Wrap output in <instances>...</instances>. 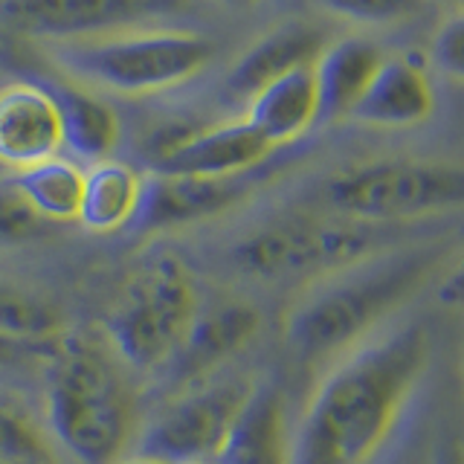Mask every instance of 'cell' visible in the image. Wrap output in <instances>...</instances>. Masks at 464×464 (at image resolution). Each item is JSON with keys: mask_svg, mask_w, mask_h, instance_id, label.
<instances>
[{"mask_svg": "<svg viewBox=\"0 0 464 464\" xmlns=\"http://www.w3.org/2000/svg\"><path fill=\"white\" fill-rule=\"evenodd\" d=\"M244 120L273 149L308 134L311 125L319 122V102L311 67L290 70L276 82L265 84L261 91H256L250 96V108H246Z\"/></svg>", "mask_w": 464, "mask_h": 464, "instance_id": "obj_18", "label": "cell"}, {"mask_svg": "<svg viewBox=\"0 0 464 464\" xmlns=\"http://www.w3.org/2000/svg\"><path fill=\"white\" fill-rule=\"evenodd\" d=\"M62 113V140L67 149L91 163H102L120 145V116L91 91L64 84L53 91Z\"/></svg>", "mask_w": 464, "mask_h": 464, "instance_id": "obj_20", "label": "cell"}, {"mask_svg": "<svg viewBox=\"0 0 464 464\" xmlns=\"http://www.w3.org/2000/svg\"><path fill=\"white\" fill-rule=\"evenodd\" d=\"M258 331V314L250 304H218L215 311L195 316L188 337L180 345L178 357L169 362V374L174 381L188 383L198 381L200 374L221 366L227 357H232L256 337Z\"/></svg>", "mask_w": 464, "mask_h": 464, "instance_id": "obj_17", "label": "cell"}, {"mask_svg": "<svg viewBox=\"0 0 464 464\" xmlns=\"http://www.w3.org/2000/svg\"><path fill=\"white\" fill-rule=\"evenodd\" d=\"M142 178L137 169L116 160H102L84 174V192L79 207V221L84 229L108 236L125 229L134 221L142 198Z\"/></svg>", "mask_w": 464, "mask_h": 464, "instance_id": "obj_19", "label": "cell"}, {"mask_svg": "<svg viewBox=\"0 0 464 464\" xmlns=\"http://www.w3.org/2000/svg\"><path fill=\"white\" fill-rule=\"evenodd\" d=\"M430 362L424 325L366 340L331 369L294 432V464H369L392 439Z\"/></svg>", "mask_w": 464, "mask_h": 464, "instance_id": "obj_1", "label": "cell"}, {"mask_svg": "<svg viewBox=\"0 0 464 464\" xmlns=\"http://www.w3.org/2000/svg\"><path fill=\"white\" fill-rule=\"evenodd\" d=\"M41 218L33 212V207L24 200V195L14 188L12 180L0 183V246L33 241L44 232Z\"/></svg>", "mask_w": 464, "mask_h": 464, "instance_id": "obj_25", "label": "cell"}, {"mask_svg": "<svg viewBox=\"0 0 464 464\" xmlns=\"http://www.w3.org/2000/svg\"><path fill=\"white\" fill-rule=\"evenodd\" d=\"M192 276L178 258H149L108 316V334L134 369H169L198 316Z\"/></svg>", "mask_w": 464, "mask_h": 464, "instance_id": "obj_5", "label": "cell"}, {"mask_svg": "<svg viewBox=\"0 0 464 464\" xmlns=\"http://www.w3.org/2000/svg\"><path fill=\"white\" fill-rule=\"evenodd\" d=\"M273 154V145L246 122L171 128L151 140V174L169 178H241Z\"/></svg>", "mask_w": 464, "mask_h": 464, "instance_id": "obj_10", "label": "cell"}, {"mask_svg": "<svg viewBox=\"0 0 464 464\" xmlns=\"http://www.w3.org/2000/svg\"><path fill=\"white\" fill-rule=\"evenodd\" d=\"M192 464H212V461H192Z\"/></svg>", "mask_w": 464, "mask_h": 464, "instance_id": "obj_30", "label": "cell"}, {"mask_svg": "<svg viewBox=\"0 0 464 464\" xmlns=\"http://www.w3.org/2000/svg\"><path fill=\"white\" fill-rule=\"evenodd\" d=\"M325 47V35L316 26L302 21H287L261 35L246 50L227 76V91L232 96L250 99L265 84L299 67H311L319 50Z\"/></svg>", "mask_w": 464, "mask_h": 464, "instance_id": "obj_16", "label": "cell"}, {"mask_svg": "<svg viewBox=\"0 0 464 464\" xmlns=\"http://www.w3.org/2000/svg\"><path fill=\"white\" fill-rule=\"evenodd\" d=\"M241 178H169L149 174L142 178L140 209L130 221L134 232H160L232 209L246 195Z\"/></svg>", "mask_w": 464, "mask_h": 464, "instance_id": "obj_12", "label": "cell"}, {"mask_svg": "<svg viewBox=\"0 0 464 464\" xmlns=\"http://www.w3.org/2000/svg\"><path fill=\"white\" fill-rule=\"evenodd\" d=\"M386 232L366 221H316L287 218L256 229L229 253L236 270L253 279H290L304 273H334L354 261L377 256Z\"/></svg>", "mask_w": 464, "mask_h": 464, "instance_id": "obj_7", "label": "cell"}, {"mask_svg": "<svg viewBox=\"0 0 464 464\" xmlns=\"http://www.w3.org/2000/svg\"><path fill=\"white\" fill-rule=\"evenodd\" d=\"M62 328V314L24 287L0 282V334L12 340L44 343Z\"/></svg>", "mask_w": 464, "mask_h": 464, "instance_id": "obj_22", "label": "cell"}, {"mask_svg": "<svg viewBox=\"0 0 464 464\" xmlns=\"http://www.w3.org/2000/svg\"><path fill=\"white\" fill-rule=\"evenodd\" d=\"M432 64L439 67L444 76L453 82L461 79L464 72V21L461 14H450V18L439 26V33L432 38Z\"/></svg>", "mask_w": 464, "mask_h": 464, "instance_id": "obj_26", "label": "cell"}, {"mask_svg": "<svg viewBox=\"0 0 464 464\" xmlns=\"http://www.w3.org/2000/svg\"><path fill=\"white\" fill-rule=\"evenodd\" d=\"M0 169H4V166H0Z\"/></svg>", "mask_w": 464, "mask_h": 464, "instance_id": "obj_31", "label": "cell"}, {"mask_svg": "<svg viewBox=\"0 0 464 464\" xmlns=\"http://www.w3.org/2000/svg\"><path fill=\"white\" fill-rule=\"evenodd\" d=\"M215 58V41L192 29H122L62 44L55 62L76 79L120 96L166 93L198 79Z\"/></svg>", "mask_w": 464, "mask_h": 464, "instance_id": "obj_4", "label": "cell"}, {"mask_svg": "<svg viewBox=\"0 0 464 464\" xmlns=\"http://www.w3.org/2000/svg\"><path fill=\"white\" fill-rule=\"evenodd\" d=\"M183 6L186 0H0V18L29 41L76 44L166 18Z\"/></svg>", "mask_w": 464, "mask_h": 464, "instance_id": "obj_9", "label": "cell"}, {"mask_svg": "<svg viewBox=\"0 0 464 464\" xmlns=\"http://www.w3.org/2000/svg\"><path fill=\"white\" fill-rule=\"evenodd\" d=\"M334 18L360 26H389L401 24L420 12L424 0H319Z\"/></svg>", "mask_w": 464, "mask_h": 464, "instance_id": "obj_24", "label": "cell"}, {"mask_svg": "<svg viewBox=\"0 0 464 464\" xmlns=\"http://www.w3.org/2000/svg\"><path fill=\"white\" fill-rule=\"evenodd\" d=\"M435 93L427 70L415 58H383L348 120L369 128H412L430 120Z\"/></svg>", "mask_w": 464, "mask_h": 464, "instance_id": "obj_14", "label": "cell"}, {"mask_svg": "<svg viewBox=\"0 0 464 464\" xmlns=\"http://www.w3.org/2000/svg\"><path fill=\"white\" fill-rule=\"evenodd\" d=\"M64 145L62 113L50 87L12 82L0 87V166L26 169Z\"/></svg>", "mask_w": 464, "mask_h": 464, "instance_id": "obj_11", "label": "cell"}, {"mask_svg": "<svg viewBox=\"0 0 464 464\" xmlns=\"http://www.w3.org/2000/svg\"><path fill=\"white\" fill-rule=\"evenodd\" d=\"M435 250L372 256L334 270L287 316V345L299 360H323L354 348L372 328L410 299L432 273Z\"/></svg>", "mask_w": 464, "mask_h": 464, "instance_id": "obj_2", "label": "cell"}, {"mask_svg": "<svg viewBox=\"0 0 464 464\" xmlns=\"http://www.w3.org/2000/svg\"><path fill=\"white\" fill-rule=\"evenodd\" d=\"M0 464H55L47 439L4 403H0Z\"/></svg>", "mask_w": 464, "mask_h": 464, "instance_id": "obj_23", "label": "cell"}, {"mask_svg": "<svg viewBox=\"0 0 464 464\" xmlns=\"http://www.w3.org/2000/svg\"><path fill=\"white\" fill-rule=\"evenodd\" d=\"M253 383L244 377L195 386L160 412L140 435L142 456L166 464L212 461L227 441Z\"/></svg>", "mask_w": 464, "mask_h": 464, "instance_id": "obj_8", "label": "cell"}, {"mask_svg": "<svg viewBox=\"0 0 464 464\" xmlns=\"http://www.w3.org/2000/svg\"><path fill=\"white\" fill-rule=\"evenodd\" d=\"M215 464H294V430L279 386H253Z\"/></svg>", "mask_w": 464, "mask_h": 464, "instance_id": "obj_13", "label": "cell"}, {"mask_svg": "<svg viewBox=\"0 0 464 464\" xmlns=\"http://www.w3.org/2000/svg\"><path fill=\"white\" fill-rule=\"evenodd\" d=\"M122 464H166V461H160V459H151V456H137V459H128Z\"/></svg>", "mask_w": 464, "mask_h": 464, "instance_id": "obj_28", "label": "cell"}, {"mask_svg": "<svg viewBox=\"0 0 464 464\" xmlns=\"http://www.w3.org/2000/svg\"><path fill=\"white\" fill-rule=\"evenodd\" d=\"M224 4H229V6H256V4H261V0H224Z\"/></svg>", "mask_w": 464, "mask_h": 464, "instance_id": "obj_29", "label": "cell"}, {"mask_svg": "<svg viewBox=\"0 0 464 464\" xmlns=\"http://www.w3.org/2000/svg\"><path fill=\"white\" fill-rule=\"evenodd\" d=\"M47 352V343H26V340H12L0 334V372L21 369L26 362H33Z\"/></svg>", "mask_w": 464, "mask_h": 464, "instance_id": "obj_27", "label": "cell"}, {"mask_svg": "<svg viewBox=\"0 0 464 464\" xmlns=\"http://www.w3.org/2000/svg\"><path fill=\"white\" fill-rule=\"evenodd\" d=\"M383 58L386 55L381 53V47L362 35H345L325 44L319 50L316 62L311 64L319 102V122L348 120V113H352L357 99L374 79Z\"/></svg>", "mask_w": 464, "mask_h": 464, "instance_id": "obj_15", "label": "cell"}, {"mask_svg": "<svg viewBox=\"0 0 464 464\" xmlns=\"http://www.w3.org/2000/svg\"><path fill=\"white\" fill-rule=\"evenodd\" d=\"M47 420L58 447L79 464H113L130 432V403L120 374L96 348L70 340L47 374Z\"/></svg>", "mask_w": 464, "mask_h": 464, "instance_id": "obj_3", "label": "cell"}, {"mask_svg": "<svg viewBox=\"0 0 464 464\" xmlns=\"http://www.w3.org/2000/svg\"><path fill=\"white\" fill-rule=\"evenodd\" d=\"M323 200L352 221H401L459 207L464 174L432 160H374L334 174L323 186Z\"/></svg>", "mask_w": 464, "mask_h": 464, "instance_id": "obj_6", "label": "cell"}, {"mask_svg": "<svg viewBox=\"0 0 464 464\" xmlns=\"http://www.w3.org/2000/svg\"><path fill=\"white\" fill-rule=\"evenodd\" d=\"M14 188L33 207L44 224H67L79 221L84 171L64 157H47L41 163L21 169L12 178Z\"/></svg>", "mask_w": 464, "mask_h": 464, "instance_id": "obj_21", "label": "cell"}]
</instances>
